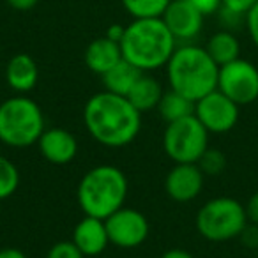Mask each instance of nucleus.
<instances>
[{"instance_id":"nucleus-1","label":"nucleus","mask_w":258,"mask_h":258,"mask_svg":"<svg viewBox=\"0 0 258 258\" xmlns=\"http://www.w3.org/2000/svg\"><path fill=\"white\" fill-rule=\"evenodd\" d=\"M83 122L89 135L104 147H125L138 137L142 113L125 96L97 92L83 108Z\"/></svg>"},{"instance_id":"nucleus-2","label":"nucleus","mask_w":258,"mask_h":258,"mask_svg":"<svg viewBox=\"0 0 258 258\" xmlns=\"http://www.w3.org/2000/svg\"><path fill=\"white\" fill-rule=\"evenodd\" d=\"M120 48L122 57L145 73L168 64L177 41L161 18H138L125 27Z\"/></svg>"},{"instance_id":"nucleus-3","label":"nucleus","mask_w":258,"mask_h":258,"mask_svg":"<svg viewBox=\"0 0 258 258\" xmlns=\"http://www.w3.org/2000/svg\"><path fill=\"white\" fill-rule=\"evenodd\" d=\"M170 89L186 96L187 99H202L218 89L219 66L211 58L207 50L197 44L175 48L166 64Z\"/></svg>"},{"instance_id":"nucleus-4","label":"nucleus","mask_w":258,"mask_h":258,"mask_svg":"<svg viewBox=\"0 0 258 258\" xmlns=\"http://www.w3.org/2000/svg\"><path fill=\"white\" fill-rule=\"evenodd\" d=\"M127 197V179L117 166L101 165L82 177L76 191L80 209L85 216L106 219L124 207Z\"/></svg>"},{"instance_id":"nucleus-5","label":"nucleus","mask_w":258,"mask_h":258,"mask_svg":"<svg viewBox=\"0 0 258 258\" xmlns=\"http://www.w3.org/2000/svg\"><path fill=\"white\" fill-rule=\"evenodd\" d=\"M39 104L27 96H15L0 103V142L15 149L37 144L44 133Z\"/></svg>"},{"instance_id":"nucleus-6","label":"nucleus","mask_w":258,"mask_h":258,"mask_svg":"<svg viewBox=\"0 0 258 258\" xmlns=\"http://www.w3.org/2000/svg\"><path fill=\"white\" fill-rule=\"evenodd\" d=\"M197 230L204 239L212 242L232 240L246 228V209L239 200L230 197H218L205 202L197 214Z\"/></svg>"},{"instance_id":"nucleus-7","label":"nucleus","mask_w":258,"mask_h":258,"mask_svg":"<svg viewBox=\"0 0 258 258\" xmlns=\"http://www.w3.org/2000/svg\"><path fill=\"white\" fill-rule=\"evenodd\" d=\"M209 131L195 115L166 124L163 149L173 163H197L209 149Z\"/></svg>"},{"instance_id":"nucleus-8","label":"nucleus","mask_w":258,"mask_h":258,"mask_svg":"<svg viewBox=\"0 0 258 258\" xmlns=\"http://www.w3.org/2000/svg\"><path fill=\"white\" fill-rule=\"evenodd\" d=\"M218 90L239 106L254 103L258 99V68L240 57L221 66L218 75Z\"/></svg>"},{"instance_id":"nucleus-9","label":"nucleus","mask_w":258,"mask_h":258,"mask_svg":"<svg viewBox=\"0 0 258 258\" xmlns=\"http://www.w3.org/2000/svg\"><path fill=\"white\" fill-rule=\"evenodd\" d=\"M195 117L209 133H228L239 122V104L216 89L195 103Z\"/></svg>"},{"instance_id":"nucleus-10","label":"nucleus","mask_w":258,"mask_h":258,"mask_svg":"<svg viewBox=\"0 0 258 258\" xmlns=\"http://www.w3.org/2000/svg\"><path fill=\"white\" fill-rule=\"evenodd\" d=\"M110 244L120 249H133L149 237V221L137 209L120 207L104 219Z\"/></svg>"},{"instance_id":"nucleus-11","label":"nucleus","mask_w":258,"mask_h":258,"mask_svg":"<svg viewBox=\"0 0 258 258\" xmlns=\"http://www.w3.org/2000/svg\"><path fill=\"white\" fill-rule=\"evenodd\" d=\"M205 16L189 0H172L163 13L161 20L175 41H191L202 32Z\"/></svg>"},{"instance_id":"nucleus-12","label":"nucleus","mask_w":258,"mask_h":258,"mask_svg":"<svg viewBox=\"0 0 258 258\" xmlns=\"http://www.w3.org/2000/svg\"><path fill=\"white\" fill-rule=\"evenodd\" d=\"M204 173L197 163H175L165 179V189L179 204L191 202L204 189Z\"/></svg>"},{"instance_id":"nucleus-13","label":"nucleus","mask_w":258,"mask_h":258,"mask_svg":"<svg viewBox=\"0 0 258 258\" xmlns=\"http://www.w3.org/2000/svg\"><path fill=\"white\" fill-rule=\"evenodd\" d=\"M37 145H39V151L44 156V159L50 161L51 165L58 166L71 163L78 152V142L64 127L44 129Z\"/></svg>"},{"instance_id":"nucleus-14","label":"nucleus","mask_w":258,"mask_h":258,"mask_svg":"<svg viewBox=\"0 0 258 258\" xmlns=\"http://www.w3.org/2000/svg\"><path fill=\"white\" fill-rule=\"evenodd\" d=\"M73 242L85 256H99L110 244L104 219L85 216L73 232Z\"/></svg>"},{"instance_id":"nucleus-15","label":"nucleus","mask_w":258,"mask_h":258,"mask_svg":"<svg viewBox=\"0 0 258 258\" xmlns=\"http://www.w3.org/2000/svg\"><path fill=\"white\" fill-rule=\"evenodd\" d=\"M85 64L96 75L103 76L106 71H110L115 64L122 60V48L120 43H115V41L104 37H97L92 43L87 46L85 50Z\"/></svg>"},{"instance_id":"nucleus-16","label":"nucleus","mask_w":258,"mask_h":258,"mask_svg":"<svg viewBox=\"0 0 258 258\" xmlns=\"http://www.w3.org/2000/svg\"><path fill=\"white\" fill-rule=\"evenodd\" d=\"M6 82L13 90L27 94L39 82V68L36 60L27 53H18L6 66Z\"/></svg>"},{"instance_id":"nucleus-17","label":"nucleus","mask_w":258,"mask_h":258,"mask_svg":"<svg viewBox=\"0 0 258 258\" xmlns=\"http://www.w3.org/2000/svg\"><path fill=\"white\" fill-rule=\"evenodd\" d=\"M142 75H144V71H140L137 66H133L125 58H122L118 64H115L101 78H103L104 90L118 94V96H127L129 90L133 89V85L138 82V78Z\"/></svg>"},{"instance_id":"nucleus-18","label":"nucleus","mask_w":258,"mask_h":258,"mask_svg":"<svg viewBox=\"0 0 258 258\" xmlns=\"http://www.w3.org/2000/svg\"><path fill=\"white\" fill-rule=\"evenodd\" d=\"M125 97L140 113H144V111L158 108L159 101L163 97V89L158 80H154L152 76L142 75Z\"/></svg>"},{"instance_id":"nucleus-19","label":"nucleus","mask_w":258,"mask_h":258,"mask_svg":"<svg viewBox=\"0 0 258 258\" xmlns=\"http://www.w3.org/2000/svg\"><path fill=\"white\" fill-rule=\"evenodd\" d=\"M205 50L211 55L212 60L221 68V66L239 58L240 44H239V39L235 37V34H232L230 30H219V32L211 36V39L207 41Z\"/></svg>"},{"instance_id":"nucleus-20","label":"nucleus","mask_w":258,"mask_h":258,"mask_svg":"<svg viewBox=\"0 0 258 258\" xmlns=\"http://www.w3.org/2000/svg\"><path fill=\"white\" fill-rule=\"evenodd\" d=\"M158 111L163 120L170 124V122L195 115V101L187 99L186 96L170 89L168 92H163V97L158 104Z\"/></svg>"},{"instance_id":"nucleus-21","label":"nucleus","mask_w":258,"mask_h":258,"mask_svg":"<svg viewBox=\"0 0 258 258\" xmlns=\"http://www.w3.org/2000/svg\"><path fill=\"white\" fill-rule=\"evenodd\" d=\"M124 9L138 18H161L172 0H120Z\"/></svg>"},{"instance_id":"nucleus-22","label":"nucleus","mask_w":258,"mask_h":258,"mask_svg":"<svg viewBox=\"0 0 258 258\" xmlns=\"http://www.w3.org/2000/svg\"><path fill=\"white\" fill-rule=\"evenodd\" d=\"M20 184L18 168L6 156H0V200H6L16 193Z\"/></svg>"},{"instance_id":"nucleus-23","label":"nucleus","mask_w":258,"mask_h":258,"mask_svg":"<svg viewBox=\"0 0 258 258\" xmlns=\"http://www.w3.org/2000/svg\"><path fill=\"white\" fill-rule=\"evenodd\" d=\"M197 165H198V168L202 170L204 175L216 177V175H219V173H223V170L226 168V156L223 154L221 151H218V149L209 147L207 151L200 156Z\"/></svg>"},{"instance_id":"nucleus-24","label":"nucleus","mask_w":258,"mask_h":258,"mask_svg":"<svg viewBox=\"0 0 258 258\" xmlns=\"http://www.w3.org/2000/svg\"><path fill=\"white\" fill-rule=\"evenodd\" d=\"M46 258H85V254L76 247L73 240H60L50 247Z\"/></svg>"},{"instance_id":"nucleus-25","label":"nucleus","mask_w":258,"mask_h":258,"mask_svg":"<svg viewBox=\"0 0 258 258\" xmlns=\"http://www.w3.org/2000/svg\"><path fill=\"white\" fill-rule=\"evenodd\" d=\"M256 2L258 0H221V9L233 13V15H239L246 20V15Z\"/></svg>"},{"instance_id":"nucleus-26","label":"nucleus","mask_w":258,"mask_h":258,"mask_svg":"<svg viewBox=\"0 0 258 258\" xmlns=\"http://www.w3.org/2000/svg\"><path fill=\"white\" fill-rule=\"evenodd\" d=\"M246 29H247V34H249L251 41L253 44L258 48V2L249 9V13L246 15Z\"/></svg>"},{"instance_id":"nucleus-27","label":"nucleus","mask_w":258,"mask_h":258,"mask_svg":"<svg viewBox=\"0 0 258 258\" xmlns=\"http://www.w3.org/2000/svg\"><path fill=\"white\" fill-rule=\"evenodd\" d=\"M189 2L204 16L216 15V13H219V9H221V0H189Z\"/></svg>"},{"instance_id":"nucleus-28","label":"nucleus","mask_w":258,"mask_h":258,"mask_svg":"<svg viewBox=\"0 0 258 258\" xmlns=\"http://www.w3.org/2000/svg\"><path fill=\"white\" fill-rule=\"evenodd\" d=\"M239 237L242 239V242L246 247L256 249L258 247V225H254V223H247L246 228L242 230V233H240Z\"/></svg>"},{"instance_id":"nucleus-29","label":"nucleus","mask_w":258,"mask_h":258,"mask_svg":"<svg viewBox=\"0 0 258 258\" xmlns=\"http://www.w3.org/2000/svg\"><path fill=\"white\" fill-rule=\"evenodd\" d=\"M244 209H246L247 221L258 225V191L254 195H251L249 200H247V204L244 205Z\"/></svg>"},{"instance_id":"nucleus-30","label":"nucleus","mask_w":258,"mask_h":258,"mask_svg":"<svg viewBox=\"0 0 258 258\" xmlns=\"http://www.w3.org/2000/svg\"><path fill=\"white\" fill-rule=\"evenodd\" d=\"M39 0H6V4L9 8L16 9V11H30L37 6Z\"/></svg>"},{"instance_id":"nucleus-31","label":"nucleus","mask_w":258,"mask_h":258,"mask_svg":"<svg viewBox=\"0 0 258 258\" xmlns=\"http://www.w3.org/2000/svg\"><path fill=\"white\" fill-rule=\"evenodd\" d=\"M124 32H125V27L118 25V23H115V25H110L106 30V37L111 41H115V43H120L122 37H124Z\"/></svg>"},{"instance_id":"nucleus-32","label":"nucleus","mask_w":258,"mask_h":258,"mask_svg":"<svg viewBox=\"0 0 258 258\" xmlns=\"http://www.w3.org/2000/svg\"><path fill=\"white\" fill-rule=\"evenodd\" d=\"M161 258H195V256L189 253V251H186V249H179V247H175V249H168V251H165V253L161 254Z\"/></svg>"},{"instance_id":"nucleus-33","label":"nucleus","mask_w":258,"mask_h":258,"mask_svg":"<svg viewBox=\"0 0 258 258\" xmlns=\"http://www.w3.org/2000/svg\"><path fill=\"white\" fill-rule=\"evenodd\" d=\"M0 258H27V254L18 247H4L0 249Z\"/></svg>"}]
</instances>
